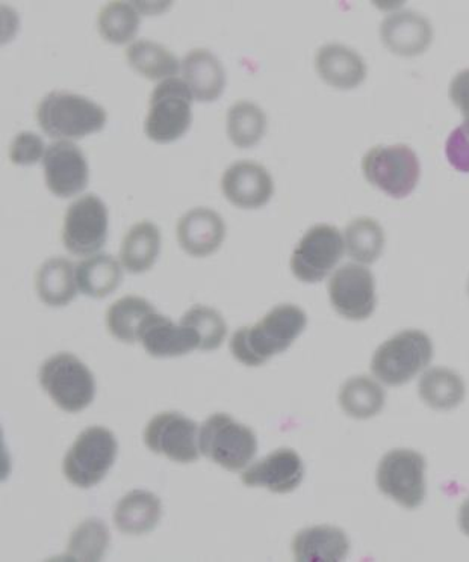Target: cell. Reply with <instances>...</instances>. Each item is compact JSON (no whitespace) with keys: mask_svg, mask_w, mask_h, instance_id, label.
I'll return each mask as SVG.
<instances>
[{"mask_svg":"<svg viewBox=\"0 0 469 562\" xmlns=\"http://www.w3.org/2000/svg\"><path fill=\"white\" fill-rule=\"evenodd\" d=\"M308 316L294 304H279L254 327H243L231 339V352L246 367H263L282 355L306 328Z\"/></svg>","mask_w":469,"mask_h":562,"instance_id":"6da1fadb","label":"cell"},{"mask_svg":"<svg viewBox=\"0 0 469 562\" xmlns=\"http://www.w3.org/2000/svg\"><path fill=\"white\" fill-rule=\"evenodd\" d=\"M37 120L51 138L82 139L105 127L107 111L83 95L52 91L40 102Z\"/></svg>","mask_w":469,"mask_h":562,"instance_id":"7a4b0ae2","label":"cell"},{"mask_svg":"<svg viewBox=\"0 0 469 562\" xmlns=\"http://www.w3.org/2000/svg\"><path fill=\"white\" fill-rule=\"evenodd\" d=\"M432 359L431 337L421 330H404L377 348L371 372L380 383L395 387L414 380Z\"/></svg>","mask_w":469,"mask_h":562,"instance_id":"3957f363","label":"cell"},{"mask_svg":"<svg viewBox=\"0 0 469 562\" xmlns=\"http://www.w3.org/2000/svg\"><path fill=\"white\" fill-rule=\"evenodd\" d=\"M199 448L212 463L239 472L255 459L258 439L247 425L226 413H215L200 428Z\"/></svg>","mask_w":469,"mask_h":562,"instance_id":"277c9868","label":"cell"},{"mask_svg":"<svg viewBox=\"0 0 469 562\" xmlns=\"http://www.w3.org/2000/svg\"><path fill=\"white\" fill-rule=\"evenodd\" d=\"M40 383L54 403L67 413H78L93 403L96 381L78 357L59 352L40 368Z\"/></svg>","mask_w":469,"mask_h":562,"instance_id":"5b68a950","label":"cell"},{"mask_svg":"<svg viewBox=\"0 0 469 562\" xmlns=\"http://www.w3.org/2000/svg\"><path fill=\"white\" fill-rule=\"evenodd\" d=\"M192 92L186 80H163L150 95L144 131L155 143H174L187 134L192 122Z\"/></svg>","mask_w":469,"mask_h":562,"instance_id":"8992f818","label":"cell"},{"mask_svg":"<svg viewBox=\"0 0 469 562\" xmlns=\"http://www.w3.org/2000/svg\"><path fill=\"white\" fill-rule=\"evenodd\" d=\"M365 179L392 199H404L418 184L421 167L418 156L406 144L377 146L362 159Z\"/></svg>","mask_w":469,"mask_h":562,"instance_id":"52a82bcc","label":"cell"},{"mask_svg":"<svg viewBox=\"0 0 469 562\" xmlns=\"http://www.w3.org/2000/svg\"><path fill=\"white\" fill-rule=\"evenodd\" d=\"M119 445L105 427H90L75 440L64 459V475L76 487L98 485L115 463Z\"/></svg>","mask_w":469,"mask_h":562,"instance_id":"ba28073f","label":"cell"},{"mask_svg":"<svg viewBox=\"0 0 469 562\" xmlns=\"http://www.w3.org/2000/svg\"><path fill=\"white\" fill-rule=\"evenodd\" d=\"M377 487L406 509L426 499V460L412 449H394L380 460Z\"/></svg>","mask_w":469,"mask_h":562,"instance_id":"9c48e42d","label":"cell"},{"mask_svg":"<svg viewBox=\"0 0 469 562\" xmlns=\"http://www.w3.org/2000/svg\"><path fill=\"white\" fill-rule=\"evenodd\" d=\"M346 244L338 228L319 224L309 228L291 257L292 274L303 283H320L343 259Z\"/></svg>","mask_w":469,"mask_h":562,"instance_id":"30bf717a","label":"cell"},{"mask_svg":"<svg viewBox=\"0 0 469 562\" xmlns=\"http://www.w3.org/2000/svg\"><path fill=\"white\" fill-rule=\"evenodd\" d=\"M108 238V209L94 194L79 196L67 209L63 243L75 256L94 255Z\"/></svg>","mask_w":469,"mask_h":562,"instance_id":"8fae6325","label":"cell"},{"mask_svg":"<svg viewBox=\"0 0 469 562\" xmlns=\"http://www.w3.org/2000/svg\"><path fill=\"white\" fill-rule=\"evenodd\" d=\"M144 443L175 463H194L200 457L199 425L179 412L159 413L148 422Z\"/></svg>","mask_w":469,"mask_h":562,"instance_id":"7c38bea8","label":"cell"},{"mask_svg":"<svg viewBox=\"0 0 469 562\" xmlns=\"http://www.w3.org/2000/svg\"><path fill=\"white\" fill-rule=\"evenodd\" d=\"M332 306L343 318L365 321L376 308V281L370 269L347 263L336 269L328 281Z\"/></svg>","mask_w":469,"mask_h":562,"instance_id":"4fadbf2b","label":"cell"},{"mask_svg":"<svg viewBox=\"0 0 469 562\" xmlns=\"http://www.w3.org/2000/svg\"><path fill=\"white\" fill-rule=\"evenodd\" d=\"M43 168L47 188L59 199H70L88 187L86 155L71 140H56L47 146Z\"/></svg>","mask_w":469,"mask_h":562,"instance_id":"5bb4252c","label":"cell"},{"mask_svg":"<svg viewBox=\"0 0 469 562\" xmlns=\"http://www.w3.org/2000/svg\"><path fill=\"white\" fill-rule=\"evenodd\" d=\"M304 477V464L294 449L280 448L266 459L256 461L243 473L247 487H264L279 495L294 492Z\"/></svg>","mask_w":469,"mask_h":562,"instance_id":"9a60e30c","label":"cell"},{"mask_svg":"<svg viewBox=\"0 0 469 562\" xmlns=\"http://www.w3.org/2000/svg\"><path fill=\"white\" fill-rule=\"evenodd\" d=\"M222 190L236 207L259 209L270 202L275 184L267 168L250 160H239L224 171Z\"/></svg>","mask_w":469,"mask_h":562,"instance_id":"2e32d148","label":"cell"},{"mask_svg":"<svg viewBox=\"0 0 469 562\" xmlns=\"http://www.w3.org/2000/svg\"><path fill=\"white\" fill-rule=\"evenodd\" d=\"M380 38L391 54L414 58L431 47L433 27L424 15L414 11H400L383 20Z\"/></svg>","mask_w":469,"mask_h":562,"instance_id":"e0dca14e","label":"cell"},{"mask_svg":"<svg viewBox=\"0 0 469 562\" xmlns=\"http://www.w3.org/2000/svg\"><path fill=\"white\" fill-rule=\"evenodd\" d=\"M138 342L143 344L144 349L152 357L167 359V357L186 356L192 349H199L200 339L192 328L176 325L167 316L155 312L144 321Z\"/></svg>","mask_w":469,"mask_h":562,"instance_id":"ac0fdd59","label":"cell"},{"mask_svg":"<svg viewBox=\"0 0 469 562\" xmlns=\"http://www.w3.org/2000/svg\"><path fill=\"white\" fill-rule=\"evenodd\" d=\"M226 236L222 216L208 207L187 212L178 223L180 247L192 257H206L219 250Z\"/></svg>","mask_w":469,"mask_h":562,"instance_id":"d6986e66","label":"cell"},{"mask_svg":"<svg viewBox=\"0 0 469 562\" xmlns=\"http://www.w3.org/2000/svg\"><path fill=\"white\" fill-rule=\"evenodd\" d=\"M315 68L320 78L336 90H355L367 78L362 56L343 44H326L316 52Z\"/></svg>","mask_w":469,"mask_h":562,"instance_id":"ffe728a7","label":"cell"},{"mask_svg":"<svg viewBox=\"0 0 469 562\" xmlns=\"http://www.w3.org/2000/svg\"><path fill=\"white\" fill-rule=\"evenodd\" d=\"M350 541L343 529L320 525L300 531L292 541L299 562H340L346 560Z\"/></svg>","mask_w":469,"mask_h":562,"instance_id":"44dd1931","label":"cell"},{"mask_svg":"<svg viewBox=\"0 0 469 562\" xmlns=\"http://www.w3.org/2000/svg\"><path fill=\"white\" fill-rule=\"evenodd\" d=\"M183 80L199 102H214L226 86V74L220 59L206 49H194L183 58Z\"/></svg>","mask_w":469,"mask_h":562,"instance_id":"7402d4cb","label":"cell"},{"mask_svg":"<svg viewBox=\"0 0 469 562\" xmlns=\"http://www.w3.org/2000/svg\"><path fill=\"white\" fill-rule=\"evenodd\" d=\"M163 516L158 496L144 490H134L119 502L114 512L115 528L127 536H143L154 531Z\"/></svg>","mask_w":469,"mask_h":562,"instance_id":"603a6c76","label":"cell"},{"mask_svg":"<svg viewBox=\"0 0 469 562\" xmlns=\"http://www.w3.org/2000/svg\"><path fill=\"white\" fill-rule=\"evenodd\" d=\"M76 268L66 257H52L40 267L35 286L40 300L51 307L67 306L76 296Z\"/></svg>","mask_w":469,"mask_h":562,"instance_id":"cb8c5ba5","label":"cell"},{"mask_svg":"<svg viewBox=\"0 0 469 562\" xmlns=\"http://www.w3.org/2000/svg\"><path fill=\"white\" fill-rule=\"evenodd\" d=\"M161 251V232L150 221L135 224L124 236L120 259L131 274L148 271Z\"/></svg>","mask_w":469,"mask_h":562,"instance_id":"d4e9b609","label":"cell"},{"mask_svg":"<svg viewBox=\"0 0 469 562\" xmlns=\"http://www.w3.org/2000/svg\"><path fill=\"white\" fill-rule=\"evenodd\" d=\"M76 283L83 295L105 299L120 286L123 269L111 255H96L76 265Z\"/></svg>","mask_w":469,"mask_h":562,"instance_id":"484cf974","label":"cell"},{"mask_svg":"<svg viewBox=\"0 0 469 562\" xmlns=\"http://www.w3.org/2000/svg\"><path fill=\"white\" fill-rule=\"evenodd\" d=\"M418 393L428 407L448 412L464 403L465 383L462 376L451 369L431 368L420 379Z\"/></svg>","mask_w":469,"mask_h":562,"instance_id":"4316f807","label":"cell"},{"mask_svg":"<svg viewBox=\"0 0 469 562\" xmlns=\"http://www.w3.org/2000/svg\"><path fill=\"white\" fill-rule=\"evenodd\" d=\"M387 392L370 376H353L340 387L339 404L355 419H370L382 412Z\"/></svg>","mask_w":469,"mask_h":562,"instance_id":"83f0119b","label":"cell"},{"mask_svg":"<svg viewBox=\"0 0 469 562\" xmlns=\"http://www.w3.org/2000/svg\"><path fill=\"white\" fill-rule=\"evenodd\" d=\"M155 312L156 308L142 296H123L107 313L108 330L124 344L138 342L144 321Z\"/></svg>","mask_w":469,"mask_h":562,"instance_id":"f1b7e54d","label":"cell"},{"mask_svg":"<svg viewBox=\"0 0 469 562\" xmlns=\"http://www.w3.org/2000/svg\"><path fill=\"white\" fill-rule=\"evenodd\" d=\"M126 58L134 70L150 80L170 79L179 71L178 58L167 47L150 40L132 43Z\"/></svg>","mask_w":469,"mask_h":562,"instance_id":"f546056e","label":"cell"},{"mask_svg":"<svg viewBox=\"0 0 469 562\" xmlns=\"http://www.w3.org/2000/svg\"><path fill=\"white\" fill-rule=\"evenodd\" d=\"M344 244H346L347 255L355 262L375 263L383 252V228L376 220L368 216L353 220L344 232Z\"/></svg>","mask_w":469,"mask_h":562,"instance_id":"4dcf8cb0","label":"cell"},{"mask_svg":"<svg viewBox=\"0 0 469 562\" xmlns=\"http://www.w3.org/2000/svg\"><path fill=\"white\" fill-rule=\"evenodd\" d=\"M267 131V115L258 104L242 100L228 110L227 134L239 148L256 146Z\"/></svg>","mask_w":469,"mask_h":562,"instance_id":"1f68e13d","label":"cell"},{"mask_svg":"<svg viewBox=\"0 0 469 562\" xmlns=\"http://www.w3.org/2000/svg\"><path fill=\"white\" fill-rule=\"evenodd\" d=\"M110 546V529L100 519H88L71 533L67 546V560L98 562Z\"/></svg>","mask_w":469,"mask_h":562,"instance_id":"d6a6232c","label":"cell"},{"mask_svg":"<svg viewBox=\"0 0 469 562\" xmlns=\"http://www.w3.org/2000/svg\"><path fill=\"white\" fill-rule=\"evenodd\" d=\"M98 25L107 42L126 44L138 32L139 14L131 3L111 2L100 11Z\"/></svg>","mask_w":469,"mask_h":562,"instance_id":"836d02e7","label":"cell"},{"mask_svg":"<svg viewBox=\"0 0 469 562\" xmlns=\"http://www.w3.org/2000/svg\"><path fill=\"white\" fill-rule=\"evenodd\" d=\"M180 325L198 333L202 351H214L222 347L226 339L227 327L222 313L206 306H194L182 316Z\"/></svg>","mask_w":469,"mask_h":562,"instance_id":"e575fe53","label":"cell"},{"mask_svg":"<svg viewBox=\"0 0 469 562\" xmlns=\"http://www.w3.org/2000/svg\"><path fill=\"white\" fill-rule=\"evenodd\" d=\"M46 147L42 136L32 132H22L15 136L10 147V158L15 166H34L44 158Z\"/></svg>","mask_w":469,"mask_h":562,"instance_id":"d590c367","label":"cell"},{"mask_svg":"<svg viewBox=\"0 0 469 562\" xmlns=\"http://www.w3.org/2000/svg\"><path fill=\"white\" fill-rule=\"evenodd\" d=\"M445 156L457 171L469 172V135L462 127H456L448 136Z\"/></svg>","mask_w":469,"mask_h":562,"instance_id":"8d00e7d4","label":"cell"},{"mask_svg":"<svg viewBox=\"0 0 469 562\" xmlns=\"http://www.w3.org/2000/svg\"><path fill=\"white\" fill-rule=\"evenodd\" d=\"M450 99L464 116L460 127L469 135V68L457 74L451 80Z\"/></svg>","mask_w":469,"mask_h":562,"instance_id":"74e56055","label":"cell"},{"mask_svg":"<svg viewBox=\"0 0 469 562\" xmlns=\"http://www.w3.org/2000/svg\"><path fill=\"white\" fill-rule=\"evenodd\" d=\"M459 526L465 536L469 537V497L464 502L462 507H460Z\"/></svg>","mask_w":469,"mask_h":562,"instance_id":"f35d334b","label":"cell"},{"mask_svg":"<svg viewBox=\"0 0 469 562\" xmlns=\"http://www.w3.org/2000/svg\"><path fill=\"white\" fill-rule=\"evenodd\" d=\"M468 294H469V281H468Z\"/></svg>","mask_w":469,"mask_h":562,"instance_id":"ab89813d","label":"cell"}]
</instances>
